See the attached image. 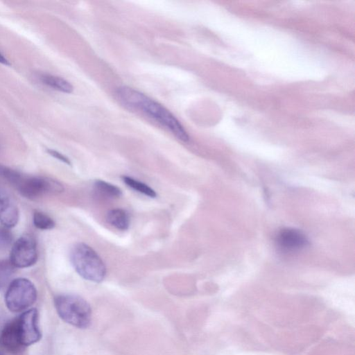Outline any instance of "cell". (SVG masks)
Listing matches in <instances>:
<instances>
[{"label": "cell", "instance_id": "obj_1", "mask_svg": "<svg viewBox=\"0 0 355 355\" xmlns=\"http://www.w3.org/2000/svg\"><path fill=\"white\" fill-rule=\"evenodd\" d=\"M115 95L125 107L145 113L167 128L179 140L184 142L189 140V136L181 123L158 102L127 86L118 87L115 91Z\"/></svg>", "mask_w": 355, "mask_h": 355}, {"label": "cell", "instance_id": "obj_2", "mask_svg": "<svg viewBox=\"0 0 355 355\" xmlns=\"http://www.w3.org/2000/svg\"><path fill=\"white\" fill-rule=\"evenodd\" d=\"M71 263L76 272L85 279L102 282L106 275V267L99 255L83 243L75 244L70 252Z\"/></svg>", "mask_w": 355, "mask_h": 355}, {"label": "cell", "instance_id": "obj_3", "mask_svg": "<svg viewBox=\"0 0 355 355\" xmlns=\"http://www.w3.org/2000/svg\"><path fill=\"white\" fill-rule=\"evenodd\" d=\"M1 175L8 180L23 196L35 199L46 193H60L62 185L51 178L40 176H28L4 167Z\"/></svg>", "mask_w": 355, "mask_h": 355}, {"label": "cell", "instance_id": "obj_4", "mask_svg": "<svg viewBox=\"0 0 355 355\" xmlns=\"http://www.w3.org/2000/svg\"><path fill=\"white\" fill-rule=\"evenodd\" d=\"M55 307L59 316L67 323L77 328L89 327L92 309L89 303L80 296L62 294L54 299Z\"/></svg>", "mask_w": 355, "mask_h": 355}, {"label": "cell", "instance_id": "obj_5", "mask_svg": "<svg viewBox=\"0 0 355 355\" xmlns=\"http://www.w3.org/2000/svg\"><path fill=\"white\" fill-rule=\"evenodd\" d=\"M37 299V290L28 279L17 278L11 281L5 295V303L12 312L24 311L33 305Z\"/></svg>", "mask_w": 355, "mask_h": 355}, {"label": "cell", "instance_id": "obj_6", "mask_svg": "<svg viewBox=\"0 0 355 355\" xmlns=\"http://www.w3.org/2000/svg\"><path fill=\"white\" fill-rule=\"evenodd\" d=\"M37 257L35 241L30 235H24L12 244L9 261L15 268H24L34 265Z\"/></svg>", "mask_w": 355, "mask_h": 355}, {"label": "cell", "instance_id": "obj_7", "mask_svg": "<svg viewBox=\"0 0 355 355\" xmlns=\"http://www.w3.org/2000/svg\"><path fill=\"white\" fill-rule=\"evenodd\" d=\"M17 319L21 341L24 347L40 340L42 334L38 325V312L36 309L24 311Z\"/></svg>", "mask_w": 355, "mask_h": 355}, {"label": "cell", "instance_id": "obj_8", "mask_svg": "<svg viewBox=\"0 0 355 355\" xmlns=\"http://www.w3.org/2000/svg\"><path fill=\"white\" fill-rule=\"evenodd\" d=\"M0 345L12 354H17L24 347L19 333L17 319L9 322L3 327L0 334Z\"/></svg>", "mask_w": 355, "mask_h": 355}, {"label": "cell", "instance_id": "obj_9", "mask_svg": "<svg viewBox=\"0 0 355 355\" xmlns=\"http://www.w3.org/2000/svg\"><path fill=\"white\" fill-rule=\"evenodd\" d=\"M277 242L280 248L289 251L300 250L309 244L307 238L302 232L292 228L281 230L277 235Z\"/></svg>", "mask_w": 355, "mask_h": 355}, {"label": "cell", "instance_id": "obj_10", "mask_svg": "<svg viewBox=\"0 0 355 355\" xmlns=\"http://www.w3.org/2000/svg\"><path fill=\"white\" fill-rule=\"evenodd\" d=\"M19 210L15 202L7 196L0 194V223L6 228L15 227L19 220Z\"/></svg>", "mask_w": 355, "mask_h": 355}, {"label": "cell", "instance_id": "obj_11", "mask_svg": "<svg viewBox=\"0 0 355 355\" xmlns=\"http://www.w3.org/2000/svg\"><path fill=\"white\" fill-rule=\"evenodd\" d=\"M39 79L44 85L64 93H71L73 90L72 85L61 77L42 73L39 76Z\"/></svg>", "mask_w": 355, "mask_h": 355}, {"label": "cell", "instance_id": "obj_12", "mask_svg": "<svg viewBox=\"0 0 355 355\" xmlns=\"http://www.w3.org/2000/svg\"><path fill=\"white\" fill-rule=\"evenodd\" d=\"M107 221L112 226L121 230H125L130 225V217L123 209H114L107 214Z\"/></svg>", "mask_w": 355, "mask_h": 355}, {"label": "cell", "instance_id": "obj_13", "mask_svg": "<svg viewBox=\"0 0 355 355\" xmlns=\"http://www.w3.org/2000/svg\"><path fill=\"white\" fill-rule=\"evenodd\" d=\"M94 187L98 194L107 198H116L122 195V191L118 187L104 180H96L94 183Z\"/></svg>", "mask_w": 355, "mask_h": 355}, {"label": "cell", "instance_id": "obj_14", "mask_svg": "<svg viewBox=\"0 0 355 355\" xmlns=\"http://www.w3.org/2000/svg\"><path fill=\"white\" fill-rule=\"evenodd\" d=\"M122 179L124 183L132 189L150 198L156 197L155 191L148 185L128 176H123Z\"/></svg>", "mask_w": 355, "mask_h": 355}, {"label": "cell", "instance_id": "obj_15", "mask_svg": "<svg viewBox=\"0 0 355 355\" xmlns=\"http://www.w3.org/2000/svg\"><path fill=\"white\" fill-rule=\"evenodd\" d=\"M33 223L36 228L42 230H51L55 225L52 218L46 214L40 211H35L33 213Z\"/></svg>", "mask_w": 355, "mask_h": 355}, {"label": "cell", "instance_id": "obj_16", "mask_svg": "<svg viewBox=\"0 0 355 355\" xmlns=\"http://www.w3.org/2000/svg\"><path fill=\"white\" fill-rule=\"evenodd\" d=\"M15 268L9 260H0V291L10 283Z\"/></svg>", "mask_w": 355, "mask_h": 355}, {"label": "cell", "instance_id": "obj_17", "mask_svg": "<svg viewBox=\"0 0 355 355\" xmlns=\"http://www.w3.org/2000/svg\"><path fill=\"white\" fill-rule=\"evenodd\" d=\"M12 233L6 227H0V250L8 248L12 243Z\"/></svg>", "mask_w": 355, "mask_h": 355}, {"label": "cell", "instance_id": "obj_18", "mask_svg": "<svg viewBox=\"0 0 355 355\" xmlns=\"http://www.w3.org/2000/svg\"><path fill=\"white\" fill-rule=\"evenodd\" d=\"M47 152L51 156L59 159L60 161H61L67 164H69V165L71 164L70 160L65 155H62V153H60L55 150H53V149H48Z\"/></svg>", "mask_w": 355, "mask_h": 355}, {"label": "cell", "instance_id": "obj_19", "mask_svg": "<svg viewBox=\"0 0 355 355\" xmlns=\"http://www.w3.org/2000/svg\"><path fill=\"white\" fill-rule=\"evenodd\" d=\"M0 63L6 65H10V62L8 60L0 53Z\"/></svg>", "mask_w": 355, "mask_h": 355}, {"label": "cell", "instance_id": "obj_20", "mask_svg": "<svg viewBox=\"0 0 355 355\" xmlns=\"http://www.w3.org/2000/svg\"><path fill=\"white\" fill-rule=\"evenodd\" d=\"M0 355H3V354L1 353V352L0 351Z\"/></svg>", "mask_w": 355, "mask_h": 355}]
</instances>
